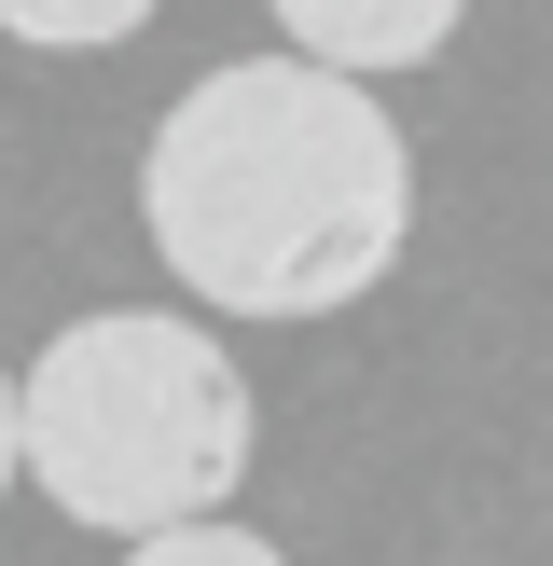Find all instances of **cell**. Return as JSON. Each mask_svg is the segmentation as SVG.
I'll use <instances>...</instances> for the list:
<instances>
[{
    "instance_id": "6da1fadb",
    "label": "cell",
    "mask_w": 553,
    "mask_h": 566,
    "mask_svg": "<svg viewBox=\"0 0 553 566\" xmlns=\"http://www.w3.org/2000/svg\"><path fill=\"white\" fill-rule=\"evenodd\" d=\"M138 221L153 263L221 318H332L387 291V263L415 249V153L374 111V83L236 55L153 125Z\"/></svg>"
},
{
    "instance_id": "7a4b0ae2",
    "label": "cell",
    "mask_w": 553,
    "mask_h": 566,
    "mask_svg": "<svg viewBox=\"0 0 553 566\" xmlns=\"http://www.w3.org/2000/svg\"><path fill=\"white\" fill-rule=\"evenodd\" d=\"M14 484H42L97 539L208 525L249 484V374L221 359L208 318H166V304L70 318L14 374Z\"/></svg>"
},
{
    "instance_id": "3957f363",
    "label": "cell",
    "mask_w": 553,
    "mask_h": 566,
    "mask_svg": "<svg viewBox=\"0 0 553 566\" xmlns=\"http://www.w3.org/2000/svg\"><path fill=\"white\" fill-rule=\"evenodd\" d=\"M263 14L291 28L304 70H332V83H387V70H429V55L457 42L470 0H263Z\"/></svg>"
},
{
    "instance_id": "277c9868",
    "label": "cell",
    "mask_w": 553,
    "mask_h": 566,
    "mask_svg": "<svg viewBox=\"0 0 553 566\" xmlns=\"http://www.w3.org/2000/svg\"><path fill=\"white\" fill-rule=\"evenodd\" d=\"M166 0H0V28H14L28 55H111V42H138Z\"/></svg>"
},
{
    "instance_id": "5b68a950",
    "label": "cell",
    "mask_w": 553,
    "mask_h": 566,
    "mask_svg": "<svg viewBox=\"0 0 553 566\" xmlns=\"http://www.w3.org/2000/svg\"><path fill=\"white\" fill-rule=\"evenodd\" d=\"M125 566H291V553L208 512V525H153V539H125Z\"/></svg>"
},
{
    "instance_id": "8992f818",
    "label": "cell",
    "mask_w": 553,
    "mask_h": 566,
    "mask_svg": "<svg viewBox=\"0 0 553 566\" xmlns=\"http://www.w3.org/2000/svg\"><path fill=\"white\" fill-rule=\"evenodd\" d=\"M0 497H14V374H0Z\"/></svg>"
}]
</instances>
